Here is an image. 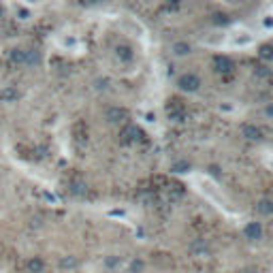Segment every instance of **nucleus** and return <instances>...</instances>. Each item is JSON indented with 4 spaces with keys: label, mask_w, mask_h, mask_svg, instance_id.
Masks as SVG:
<instances>
[{
    "label": "nucleus",
    "mask_w": 273,
    "mask_h": 273,
    "mask_svg": "<svg viewBox=\"0 0 273 273\" xmlns=\"http://www.w3.org/2000/svg\"><path fill=\"white\" fill-rule=\"evenodd\" d=\"M7 62L13 66H34L41 62V56L36 49H24V47H13L7 53Z\"/></svg>",
    "instance_id": "obj_1"
},
{
    "label": "nucleus",
    "mask_w": 273,
    "mask_h": 273,
    "mask_svg": "<svg viewBox=\"0 0 273 273\" xmlns=\"http://www.w3.org/2000/svg\"><path fill=\"white\" fill-rule=\"evenodd\" d=\"M177 88L181 90V92H186V94H194L201 90L203 86V79L196 75V73H181V75L177 77Z\"/></svg>",
    "instance_id": "obj_2"
},
{
    "label": "nucleus",
    "mask_w": 273,
    "mask_h": 273,
    "mask_svg": "<svg viewBox=\"0 0 273 273\" xmlns=\"http://www.w3.org/2000/svg\"><path fill=\"white\" fill-rule=\"evenodd\" d=\"M130 117V113H128V109L126 107H122V105H111L105 111V120L107 122H111V124H124L126 120Z\"/></svg>",
    "instance_id": "obj_3"
},
{
    "label": "nucleus",
    "mask_w": 273,
    "mask_h": 273,
    "mask_svg": "<svg viewBox=\"0 0 273 273\" xmlns=\"http://www.w3.org/2000/svg\"><path fill=\"white\" fill-rule=\"evenodd\" d=\"M212 69H214V73H218V75H229V73H233V69H235V62L229 56L218 53V56L212 58Z\"/></svg>",
    "instance_id": "obj_4"
},
{
    "label": "nucleus",
    "mask_w": 273,
    "mask_h": 273,
    "mask_svg": "<svg viewBox=\"0 0 273 273\" xmlns=\"http://www.w3.org/2000/svg\"><path fill=\"white\" fill-rule=\"evenodd\" d=\"M241 134L248 141H262V139H265V132H262V128H260L258 124H252V122L241 126Z\"/></svg>",
    "instance_id": "obj_5"
},
{
    "label": "nucleus",
    "mask_w": 273,
    "mask_h": 273,
    "mask_svg": "<svg viewBox=\"0 0 273 273\" xmlns=\"http://www.w3.org/2000/svg\"><path fill=\"white\" fill-rule=\"evenodd\" d=\"M113 56L126 64V62H132L134 60V49L130 47L128 43H117L115 47H113Z\"/></svg>",
    "instance_id": "obj_6"
},
{
    "label": "nucleus",
    "mask_w": 273,
    "mask_h": 273,
    "mask_svg": "<svg viewBox=\"0 0 273 273\" xmlns=\"http://www.w3.org/2000/svg\"><path fill=\"white\" fill-rule=\"evenodd\" d=\"M171 51H173V56L175 58H186V56H190V53L194 51V47L188 41H175L171 45Z\"/></svg>",
    "instance_id": "obj_7"
},
{
    "label": "nucleus",
    "mask_w": 273,
    "mask_h": 273,
    "mask_svg": "<svg viewBox=\"0 0 273 273\" xmlns=\"http://www.w3.org/2000/svg\"><path fill=\"white\" fill-rule=\"evenodd\" d=\"M243 235L248 239H252V241L262 239V224L260 222H248L243 226Z\"/></svg>",
    "instance_id": "obj_8"
},
{
    "label": "nucleus",
    "mask_w": 273,
    "mask_h": 273,
    "mask_svg": "<svg viewBox=\"0 0 273 273\" xmlns=\"http://www.w3.org/2000/svg\"><path fill=\"white\" fill-rule=\"evenodd\" d=\"M26 271H28V273H43L45 271L43 256H30L28 260H26Z\"/></svg>",
    "instance_id": "obj_9"
},
{
    "label": "nucleus",
    "mask_w": 273,
    "mask_h": 273,
    "mask_svg": "<svg viewBox=\"0 0 273 273\" xmlns=\"http://www.w3.org/2000/svg\"><path fill=\"white\" fill-rule=\"evenodd\" d=\"M20 90H17L15 86H7L3 92H0V98H3L5 103H15V101H20Z\"/></svg>",
    "instance_id": "obj_10"
},
{
    "label": "nucleus",
    "mask_w": 273,
    "mask_h": 273,
    "mask_svg": "<svg viewBox=\"0 0 273 273\" xmlns=\"http://www.w3.org/2000/svg\"><path fill=\"white\" fill-rule=\"evenodd\" d=\"M143 136V132L136 128V126H128V128L124 130V143H132V141H139Z\"/></svg>",
    "instance_id": "obj_11"
},
{
    "label": "nucleus",
    "mask_w": 273,
    "mask_h": 273,
    "mask_svg": "<svg viewBox=\"0 0 273 273\" xmlns=\"http://www.w3.org/2000/svg\"><path fill=\"white\" fill-rule=\"evenodd\" d=\"M58 265H60V269H77L79 260H77V256H73V254H66V256H62L58 260Z\"/></svg>",
    "instance_id": "obj_12"
},
{
    "label": "nucleus",
    "mask_w": 273,
    "mask_h": 273,
    "mask_svg": "<svg viewBox=\"0 0 273 273\" xmlns=\"http://www.w3.org/2000/svg\"><path fill=\"white\" fill-rule=\"evenodd\" d=\"M256 209H258L262 216H271L273 214V198H260Z\"/></svg>",
    "instance_id": "obj_13"
},
{
    "label": "nucleus",
    "mask_w": 273,
    "mask_h": 273,
    "mask_svg": "<svg viewBox=\"0 0 273 273\" xmlns=\"http://www.w3.org/2000/svg\"><path fill=\"white\" fill-rule=\"evenodd\" d=\"M258 56H260V60H265V62L273 60V45L271 43H262L258 47Z\"/></svg>",
    "instance_id": "obj_14"
},
{
    "label": "nucleus",
    "mask_w": 273,
    "mask_h": 273,
    "mask_svg": "<svg viewBox=\"0 0 273 273\" xmlns=\"http://www.w3.org/2000/svg\"><path fill=\"white\" fill-rule=\"evenodd\" d=\"M128 273H145V260L143 258H132L128 262Z\"/></svg>",
    "instance_id": "obj_15"
},
{
    "label": "nucleus",
    "mask_w": 273,
    "mask_h": 273,
    "mask_svg": "<svg viewBox=\"0 0 273 273\" xmlns=\"http://www.w3.org/2000/svg\"><path fill=\"white\" fill-rule=\"evenodd\" d=\"M212 24L214 26H229L231 24V17L226 13H214L212 15Z\"/></svg>",
    "instance_id": "obj_16"
},
{
    "label": "nucleus",
    "mask_w": 273,
    "mask_h": 273,
    "mask_svg": "<svg viewBox=\"0 0 273 273\" xmlns=\"http://www.w3.org/2000/svg\"><path fill=\"white\" fill-rule=\"evenodd\" d=\"M92 86H94V90H98V92H105V90L111 86V81H109V77H96L92 81Z\"/></svg>",
    "instance_id": "obj_17"
},
{
    "label": "nucleus",
    "mask_w": 273,
    "mask_h": 273,
    "mask_svg": "<svg viewBox=\"0 0 273 273\" xmlns=\"http://www.w3.org/2000/svg\"><path fill=\"white\" fill-rule=\"evenodd\" d=\"M73 194H79V196H84L88 192V186L84 184V181H73Z\"/></svg>",
    "instance_id": "obj_18"
},
{
    "label": "nucleus",
    "mask_w": 273,
    "mask_h": 273,
    "mask_svg": "<svg viewBox=\"0 0 273 273\" xmlns=\"http://www.w3.org/2000/svg\"><path fill=\"white\" fill-rule=\"evenodd\" d=\"M120 256H107L105 258V267L107 269H117V267H120Z\"/></svg>",
    "instance_id": "obj_19"
},
{
    "label": "nucleus",
    "mask_w": 273,
    "mask_h": 273,
    "mask_svg": "<svg viewBox=\"0 0 273 273\" xmlns=\"http://www.w3.org/2000/svg\"><path fill=\"white\" fill-rule=\"evenodd\" d=\"M190 248H192V252H196V254H198V252H207V245H205L203 239H196L192 245H190Z\"/></svg>",
    "instance_id": "obj_20"
},
{
    "label": "nucleus",
    "mask_w": 273,
    "mask_h": 273,
    "mask_svg": "<svg viewBox=\"0 0 273 273\" xmlns=\"http://www.w3.org/2000/svg\"><path fill=\"white\" fill-rule=\"evenodd\" d=\"M43 224H45L43 218H41V216H34L32 220H30V229H32V231H36V229H43Z\"/></svg>",
    "instance_id": "obj_21"
},
{
    "label": "nucleus",
    "mask_w": 273,
    "mask_h": 273,
    "mask_svg": "<svg viewBox=\"0 0 273 273\" xmlns=\"http://www.w3.org/2000/svg\"><path fill=\"white\" fill-rule=\"evenodd\" d=\"M262 113H265L267 120H273V103H267L265 109H262Z\"/></svg>",
    "instance_id": "obj_22"
},
{
    "label": "nucleus",
    "mask_w": 273,
    "mask_h": 273,
    "mask_svg": "<svg viewBox=\"0 0 273 273\" xmlns=\"http://www.w3.org/2000/svg\"><path fill=\"white\" fill-rule=\"evenodd\" d=\"M256 75H258V77H269V75H271V69H267V66H258V69H256Z\"/></svg>",
    "instance_id": "obj_23"
},
{
    "label": "nucleus",
    "mask_w": 273,
    "mask_h": 273,
    "mask_svg": "<svg viewBox=\"0 0 273 273\" xmlns=\"http://www.w3.org/2000/svg\"><path fill=\"white\" fill-rule=\"evenodd\" d=\"M209 173H212V175H216V177H222V169L218 167V165H212V167H209Z\"/></svg>",
    "instance_id": "obj_24"
},
{
    "label": "nucleus",
    "mask_w": 273,
    "mask_h": 273,
    "mask_svg": "<svg viewBox=\"0 0 273 273\" xmlns=\"http://www.w3.org/2000/svg\"><path fill=\"white\" fill-rule=\"evenodd\" d=\"M20 17H22V20H26V17H28V11H24V9H20Z\"/></svg>",
    "instance_id": "obj_25"
},
{
    "label": "nucleus",
    "mask_w": 273,
    "mask_h": 273,
    "mask_svg": "<svg viewBox=\"0 0 273 273\" xmlns=\"http://www.w3.org/2000/svg\"><path fill=\"white\" fill-rule=\"evenodd\" d=\"M3 17H5V7L0 5V20H3Z\"/></svg>",
    "instance_id": "obj_26"
}]
</instances>
